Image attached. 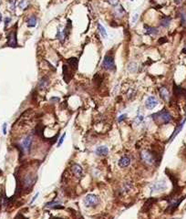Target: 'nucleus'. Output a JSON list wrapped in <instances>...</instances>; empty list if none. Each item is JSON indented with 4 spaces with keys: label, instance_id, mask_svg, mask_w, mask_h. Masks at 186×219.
Returning a JSON list of instances; mask_svg holds the SVG:
<instances>
[{
    "label": "nucleus",
    "instance_id": "32",
    "mask_svg": "<svg viewBox=\"0 0 186 219\" xmlns=\"http://www.w3.org/2000/svg\"><path fill=\"white\" fill-rule=\"evenodd\" d=\"M127 116V114H123V115H121V116H120V118L119 119V122H121V120H123V119H125V117Z\"/></svg>",
    "mask_w": 186,
    "mask_h": 219
},
{
    "label": "nucleus",
    "instance_id": "31",
    "mask_svg": "<svg viewBox=\"0 0 186 219\" xmlns=\"http://www.w3.org/2000/svg\"><path fill=\"white\" fill-rule=\"evenodd\" d=\"M38 194H39V193H37V194H36V195H35V196L33 197V199L31 200V202H30V203H31V204L33 203V202H34L35 200H36V199H37V197L38 196Z\"/></svg>",
    "mask_w": 186,
    "mask_h": 219
},
{
    "label": "nucleus",
    "instance_id": "1",
    "mask_svg": "<svg viewBox=\"0 0 186 219\" xmlns=\"http://www.w3.org/2000/svg\"><path fill=\"white\" fill-rule=\"evenodd\" d=\"M152 117L158 124H167L172 120L171 114L166 110H162L159 112L154 113Z\"/></svg>",
    "mask_w": 186,
    "mask_h": 219
},
{
    "label": "nucleus",
    "instance_id": "11",
    "mask_svg": "<svg viewBox=\"0 0 186 219\" xmlns=\"http://www.w3.org/2000/svg\"><path fill=\"white\" fill-rule=\"evenodd\" d=\"M109 153V148L106 146H98L96 149V154L98 156H106Z\"/></svg>",
    "mask_w": 186,
    "mask_h": 219
},
{
    "label": "nucleus",
    "instance_id": "3",
    "mask_svg": "<svg viewBox=\"0 0 186 219\" xmlns=\"http://www.w3.org/2000/svg\"><path fill=\"white\" fill-rule=\"evenodd\" d=\"M102 68H105L106 70H114L116 67H115V63H114V60L112 57L109 56H106L105 59L102 61Z\"/></svg>",
    "mask_w": 186,
    "mask_h": 219
},
{
    "label": "nucleus",
    "instance_id": "4",
    "mask_svg": "<svg viewBox=\"0 0 186 219\" xmlns=\"http://www.w3.org/2000/svg\"><path fill=\"white\" fill-rule=\"evenodd\" d=\"M141 158L145 164H152L154 163V157L152 153H150L149 151H142L141 153Z\"/></svg>",
    "mask_w": 186,
    "mask_h": 219
},
{
    "label": "nucleus",
    "instance_id": "13",
    "mask_svg": "<svg viewBox=\"0 0 186 219\" xmlns=\"http://www.w3.org/2000/svg\"><path fill=\"white\" fill-rule=\"evenodd\" d=\"M72 172H73V174H74L75 175H76L77 177H80L81 175H82V168H81L80 165H79V164H73V166H72Z\"/></svg>",
    "mask_w": 186,
    "mask_h": 219
},
{
    "label": "nucleus",
    "instance_id": "34",
    "mask_svg": "<svg viewBox=\"0 0 186 219\" xmlns=\"http://www.w3.org/2000/svg\"><path fill=\"white\" fill-rule=\"evenodd\" d=\"M174 2H175L176 4H180L182 2V0H174Z\"/></svg>",
    "mask_w": 186,
    "mask_h": 219
},
{
    "label": "nucleus",
    "instance_id": "6",
    "mask_svg": "<svg viewBox=\"0 0 186 219\" xmlns=\"http://www.w3.org/2000/svg\"><path fill=\"white\" fill-rule=\"evenodd\" d=\"M8 45L9 47L16 48L17 46V41H16V30L11 31L8 36Z\"/></svg>",
    "mask_w": 186,
    "mask_h": 219
},
{
    "label": "nucleus",
    "instance_id": "38",
    "mask_svg": "<svg viewBox=\"0 0 186 219\" xmlns=\"http://www.w3.org/2000/svg\"><path fill=\"white\" fill-rule=\"evenodd\" d=\"M16 219H17V218H16ZM23 219H27L26 217H23Z\"/></svg>",
    "mask_w": 186,
    "mask_h": 219
},
{
    "label": "nucleus",
    "instance_id": "19",
    "mask_svg": "<svg viewBox=\"0 0 186 219\" xmlns=\"http://www.w3.org/2000/svg\"><path fill=\"white\" fill-rule=\"evenodd\" d=\"M23 183H24V184L26 185V187L29 188L30 186L33 185V183H34V178L31 177V176H27V177L25 178V179H24V181H23Z\"/></svg>",
    "mask_w": 186,
    "mask_h": 219
},
{
    "label": "nucleus",
    "instance_id": "26",
    "mask_svg": "<svg viewBox=\"0 0 186 219\" xmlns=\"http://www.w3.org/2000/svg\"><path fill=\"white\" fill-rule=\"evenodd\" d=\"M107 1L109 2V5H114V7H116V5H117L119 4L120 0H107Z\"/></svg>",
    "mask_w": 186,
    "mask_h": 219
},
{
    "label": "nucleus",
    "instance_id": "39",
    "mask_svg": "<svg viewBox=\"0 0 186 219\" xmlns=\"http://www.w3.org/2000/svg\"><path fill=\"white\" fill-rule=\"evenodd\" d=\"M131 1H133V0H131Z\"/></svg>",
    "mask_w": 186,
    "mask_h": 219
},
{
    "label": "nucleus",
    "instance_id": "14",
    "mask_svg": "<svg viewBox=\"0 0 186 219\" xmlns=\"http://www.w3.org/2000/svg\"><path fill=\"white\" fill-rule=\"evenodd\" d=\"M160 95L161 97V99L164 100V101H168L169 100V98H170L169 91H168V90L165 87H161L160 89Z\"/></svg>",
    "mask_w": 186,
    "mask_h": 219
},
{
    "label": "nucleus",
    "instance_id": "35",
    "mask_svg": "<svg viewBox=\"0 0 186 219\" xmlns=\"http://www.w3.org/2000/svg\"><path fill=\"white\" fill-rule=\"evenodd\" d=\"M183 53H184V54H186V46H185V47L183 49Z\"/></svg>",
    "mask_w": 186,
    "mask_h": 219
},
{
    "label": "nucleus",
    "instance_id": "22",
    "mask_svg": "<svg viewBox=\"0 0 186 219\" xmlns=\"http://www.w3.org/2000/svg\"><path fill=\"white\" fill-rule=\"evenodd\" d=\"M98 32H100V34L102 36V38H107V31H106L105 28L103 27L102 25L98 24Z\"/></svg>",
    "mask_w": 186,
    "mask_h": 219
},
{
    "label": "nucleus",
    "instance_id": "8",
    "mask_svg": "<svg viewBox=\"0 0 186 219\" xmlns=\"http://www.w3.org/2000/svg\"><path fill=\"white\" fill-rule=\"evenodd\" d=\"M31 144H32V138L30 136H27V137L25 138L24 140H23L21 147H22L23 150H24V151L28 153L31 149Z\"/></svg>",
    "mask_w": 186,
    "mask_h": 219
},
{
    "label": "nucleus",
    "instance_id": "15",
    "mask_svg": "<svg viewBox=\"0 0 186 219\" xmlns=\"http://www.w3.org/2000/svg\"><path fill=\"white\" fill-rule=\"evenodd\" d=\"M37 21L38 20H37L36 16H30V18L27 20V26L28 27H35L37 26Z\"/></svg>",
    "mask_w": 186,
    "mask_h": 219
},
{
    "label": "nucleus",
    "instance_id": "18",
    "mask_svg": "<svg viewBox=\"0 0 186 219\" xmlns=\"http://www.w3.org/2000/svg\"><path fill=\"white\" fill-rule=\"evenodd\" d=\"M128 70H129L130 72L131 73H135L137 70H138V64L135 62H131L130 64H128Z\"/></svg>",
    "mask_w": 186,
    "mask_h": 219
},
{
    "label": "nucleus",
    "instance_id": "2",
    "mask_svg": "<svg viewBox=\"0 0 186 219\" xmlns=\"http://www.w3.org/2000/svg\"><path fill=\"white\" fill-rule=\"evenodd\" d=\"M83 203L86 207H93L98 204V197L93 194H90L86 195V197L83 200Z\"/></svg>",
    "mask_w": 186,
    "mask_h": 219
},
{
    "label": "nucleus",
    "instance_id": "36",
    "mask_svg": "<svg viewBox=\"0 0 186 219\" xmlns=\"http://www.w3.org/2000/svg\"><path fill=\"white\" fill-rule=\"evenodd\" d=\"M2 18H2V14H1V13H0V23H1V22H2Z\"/></svg>",
    "mask_w": 186,
    "mask_h": 219
},
{
    "label": "nucleus",
    "instance_id": "25",
    "mask_svg": "<svg viewBox=\"0 0 186 219\" xmlns=\"http://www.w3.org/2000/svg\"><path fill=\"white\" fill-rule=\"evenodd\" d=\"M16 3V0H9V9L11 11H15Z\"/></svg>",
    "mask_w": 186,
    "mask_h": 219
},
{
    "label": "nucleus",
    "instance_id": "17",
    "mask_svg": "<svg viewBox=\"0 0 186 219\" xmlns=\"http://www.w3.org/2000/svg\"><path fill=\"white\" fill-rule=\"evenodd\" d=\"M114 14L119 16V18H121V16H123V15L125 14V10L123 8V7H121V5H120V7L118 8H114ZM114 15V16H115Z\"/></svg>",
    "mask_w": 186,
    "mask_h": 219
},
{
    "label": "nucleus",
    "instance_id": "33",
    "mask_svg": "<svg viewBox=\"0 0 186 219\" xmlns=\"http://www.w3.org/2000/svg\"><path fill=\"white\" fill-rule=\"evenodd\" d=\"M165 41H166V38H163V39L159 40V43H162V42H165Z\"/></svg>",
    "mask_w": 186,
    "mask_h": 219
},
{
    "label": "nucleus",
    "instance_id": "37",
    "mask_svg": "<svg viewBox=\"0 0 186 219\" xmlns=\"http://www.w3.org/2000/svg\"><path fill=\"white\" fill-rule=\"evenodd\" d=\"M51 219H62V218H59V217H53V218H51Z\"/></svg>",
    "mask_w": 186,
    "mask_h": 219
},
{
    "label": "nucleus",
    "instance_id": "27",
    "mask_svg": "<svg viewBox=\"0 0 186 219\" xmlns=\"http://www.w3.org/2000/svg\"><path fill=\"white\" fill-rule=\"evenodd\" d=\"M65 136H66V133H64V134L60 137V140H59V144H57V146H59V147L62 144V142H63V141H64V138H65Z\"/></svg>",
    "mask_w": 186,
    "mask_h": 219
},
{
    "label": "nucleus",
    "instance_id": "24",
    "mask_svg": "<svg viewBox=\"0 0 186 219\" xmlns=\"http://www.w3.org/2000/svg\"><path fill=\"white\" fill-rule=\"evenodd\" d=\"M180 18H181L182 25L186 27V12L185 11H182V12L180 13Z\"/></svg>",
    "mask_w": 186,
    "mask_h": 219
},
{
    "label": "nucleus",
    "instance_id": "29",
    "mask_svg": "<svg viewBox=\"0 0 186 219\" xmlns=\"http://www.w3.org/2000/svg\"><path fill=\"white\" fill-rule=\"evenodd\" d=\"M10 20H11V19H10L9 18H5V27H8V23L10 22Z\"/></svg>",
    "mask_w": 186,
    "mask_h": 219
},
{
    "label": "nucleus",
    "instance_id": "12",
    "mask_svg": "<svg viewBox=\"0 0 186 219\" xmlns=\"http://www.w3.org/2000/svg\"><path fill=\"white\" fill-rule=\"evenodd\" d=\"M185 122H186V120L184 119L183 122L179 124V126L178 127L175 129V131H173V133L172 134V136H171V138H170V142H172V141H173L174 140V138H175L179 133H180V131H181L182 130H183V125H184V123H185Z\"/></svg>",
    "mask_w": 186,
    "mask_h": 219
},
{
    "label": "nucleus",
    "instance_id": "5",
    "mask_svg": "<svg viewBox=\"0 0 186 219\" xmlns=\"http://www.w3.org/2000/svg\"><path fill=\"white\" fill-rule=\"evenodd\" d=\"M167 188V183L165 181H160L154 183L152 186H150V191L152 193L153 192H159V191H163L164 189Z\"/></svg>",
    "mask_w": 186,
    "mask_h": 219
},
{
    "label": "nucleus",
    "instance_id": "23",
    "mask_svg": "<svg viewBox=\"0 0 186 219\" xmlns=\"http://www.w3.org/2000/svg\"><path fill=\"white\" fill-rule=\"evenodd\" d=\"M18 7L22 10L27 9L28 8V1H27V0H20V2L18 4Z\"/></svg>",
    "mask_w": 186,
    "mask_h": 219
},
{
    "label": "nucleus",
    "instance_id": "9",
    "mask_svg": "<svg viewBox=\"0 0 186 219\" xmlns=\"http://www.w3.org/2000/svg\"><path fill=\"white\" fill-rule=\"evenodd\" d=\"M144 28H145V35H149V36H156L158 35L160 30L159 28L157 27H148L147 25L144 26Z\"/></svg>",
    "mask_w": 186,
    "mask_h": 219
},
{
    "label": "nucleus",
    "instance_id": "30",
    "mask_svg": "<svg viewBox=\"0 0 186 219\" xmlns=\"http://www.w3.org/2000/svg\"><path fill=\"white\" fill-rule=\"evenodd\" d=\"M3 133L4 134L7 133V123H4L3 125Z\"/></svg>",
    "mask_w": 186,
    "mask_h": 219
},
{
    "label": "nucleus",
    "instance_id": "28",
    "mask_svg": "<svg viewBox=\"0 0 186 219\" xmlns=\"http://www.w3.org/2000/svg\"><path fill=\"white\" fill-rule=\"evenodd\" d=\"M138 18H139V15L138 14H134V16H133V18H132V22L135 23L136 20L138 19Z\"/></svg>",
    "mask_w": 186,
    "mask_h": 219
},
{
    "label": "nucleus",
    "instance_id": "20",
    "mask_svg": "<svg viewBox=\"0 0 186 219\" xmlns=\"http://www.w3.org/2000/svg\"><path fill=\"white\" fill-rule=\"evenodd\" d=\"M48 86H49V80L46 79V78H43V79H40V81L38 83V87H39L40 90H45V89L48 88Z\"/></svg>",
    "mask_w": 186,
    "mask_h": 219
},
{
    "label": "nucleus",
    "instance_id": "16",
    "mask_svg": "<svg viewBox=\"0 0 186 219\" xmlns=\"http://www.w3.org/2000/svg\"><path fill=\"white\" fill-rule=\"evenodd\" d=\"M67 62L68 63L69 65H70L71 68H73L74 70H76V68H78V64H79V60L77 57H70V59H68L67 60Z\"/></svg>",
    "mask_w": 186,
    "mask_h": 219
},
{
    "label": "nucleus",
    "instance_id": "7",
    "mask_svg": "<svg viewBox=\"0 0 186 219\" xmlns=\"http://www.w3.org/2000/svg\"><path fill=\"white\" fill-rule=\"evenodd\" d=\"M157 105H158V101H157V99L154 96L148 97L146 101H145V106H146V108L149 109V110L154 109Z\"/></svg>",
    "mask_w": 186,
    "mask_h": 219
},
{
    "label": "nucleus",
    "instance_id": "10",
    "mask_svg": "<svg viewBox=\"0 0 186 219\" xmlns=\"http://www.w3.org/2000/svg\"><path fill=\"white\" fill-rule=\"evenodd\" d=\"M131 164V158L128 156H123L121 157L119 161V166L120 168H125Z\"/></svg>",
    "mask_w": 186,
    "mask_h": 219
},
{
    "label": "nucleus",
    "instance_id": "21",
    "mask_svg": "<svg viewBox=\"0 0 186 219\" xmlns=\"http://www.w3.org/2000/svg\"><path fill=\"white\" fill-rule=\"evenodd\" d=\"M171 18L169 16H163L161 20V26H162L163 27H168L170 26V23H171Z\"/></svg>",
    "mask_w": 186,
    "mask_h": 219
}]
</instances>
